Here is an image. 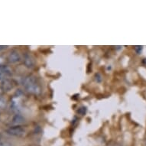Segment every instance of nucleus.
Segmentation results:
<instances>
[{"mask_svg": "<svg viewBox=\"0 0 146 146\" xmlns=\"http://www.w3.org/2000/svg\"><path fill=\"white\" fill-rule=\"evenodd\" d=\"M25 64L27 67L29 68H32L35 67V60H33V58L30 57V56H27L25 60Z\"/></svg>", "mask_w": 146, "mask_h": 146, "instance_id": "f257e3e1", "label": "nucleus"}, {"mask_svg": "<svg viewBox=\"0 0 146 146\" xmlns=\"http://www.w3.org/2000/svg\"><path fill=\"white\" fill-rule=\"evenodd\" d=\"M9 132L13 135H21L24 133V131L20 128H13V129H11L9 131Z\"/></svg>", "mask_w": 146, "mask_h": 146, "instance_id": "f03ea898", "label": "nucleus"}, {"mask_svg": "<svg viewBox=\"0 0 146 146\" xmlns=\"http://www.w3.org/2000/svg\"><path fill=\"white\" fill-rule=\"evenodd\" d=\"M95 79H96V81L97 83H100L102 81V76L100 75V74H96L95 75Z\"/></svg>", "mask_w": 146, "mask_h": 146, "instance_id": "7ed1b4c3", "label": "nucleus"}, {"mask_svg": "<svg viewBox=\"0 0 146 146\" xmlns=\"http://www.w3.org/2000/svg\"><path fill=\"white\" fill-rule=\"evenodd\" d=\"M11 59H12V61H16V60H19V56L17 54H12V56H11Z\"/></svg>", "mask_w": 146, "mask_h": 146, "instance_id": "20e7f679", "label": "nucleus"}, {"mask_svg": "<svg viewBox=\"0 0 146 146\" xmlns=\"http://www.w3.org/2000/svg\"><path fill=\"white\" fill-rule=\"evenodd\" d=\"M86 108L85 107H82V108H80V109L79 110H78V113H79V114H80V115H84V113H86Z\"/></svg>", "mask_w": 146, "mask_h": 146, "instance_id": "39448f33", "label": "nucleus"}, {"mask_svg": "<svg viewBox=\"0 0 146 146\" xmlns=\"http://www.w3.org/2000/svg\"><path fill=\"white\" fill-rule=\"evenodd\" d=\"M145 144H146V143H145Z\"/></svg>", "mask_w": 146, "mask_h": 146, "instance_id": "423d86ee", "label": "nucleus"}]
</instances>
